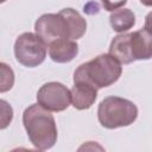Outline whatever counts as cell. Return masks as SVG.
Masks as SVG:
<instances>
[{
    "label": "cell",
    "instance_id": "9c48e42d",
    "mask_svg": "<svg viewBox=\"0 0 152 152\" xmlns=\"http://www.w3.org/2000/svg\"><path fill=\"white\" fill-rule=\"evenodd\" d=\"M78 53V45L72 39H58L50 44L49 56L56 63H69Z\"/></svg>",
    "mask_w": 152,
    "mask_h": 152
},
{
    "label": "cell",
    "instance_id": "5b68a950",
    "mask_svg": "<svg viewBox=\"0 0 152 152\" xmlns=\"http://www.w3.org/2000/svg\"><path fill=\"white\" fill-rule=\"evenodd\" d=\"M37 102L50 112H63L71 103V90L59 82L45 83L37 91Z\"/></svg>",
    "mask_w": 152,
    "mask_h": 152
},
{
    "label": "cell",
    "instance_id": "7c38bea8",
    "mask_svg": "<svg viewBox=\"0 0 152 152\" xmlns=\"http://www.w3.org/2000/svg\"><path fill=\"white\" fill-rule=\"evenodd\" d=\"M1 66V86H0V91L5 93L7 90H10L13 86L14 82V74L13 70L5 63L0 64Z\"/></svg>",
    "mask_w": 152,
    "mask_h": 152
},
{
    "label": "cell",
    "instance_id": "9a60e30c",
    "mask_svg": "<svg viewBox=\"0 0 152 152\" xmlns=\"http://www.w3.org/2000/svg\"><path fill=\"white\" fill-rule=\"evenodd\" d=\"M145 28L152 32V12L147 13V15L145 17Z\"/></svg>",
    "mask_w": 152,
    "mask_h": 152
},
{
    "label": "cell",
    "instance_id": "3957f363",
    "mask_svg": "<svg viewBox=\"0 0 152 152\" xmlns=\"http://www.w3.org/2000/svg\"><path fill=\"white\" fill-rule=\"evenodd\" d=\"M138 118V108L132 101L119 97H104L97 108V119L102 127L115 129L132 125Z\"/></svg>",
    "mask_w": 152,
    "mask_h": 152
},
{
    "label": "cell",
    "instance_id": "277c9868",
    "mask_svg": "<svg viewBox=\"0 0 152 152\" xmlns=\"http://www.w3.org/2000/svg\"><path fill=\"white\" fill-rule=\"evenodd\" d=\"M46 51V43L37 33L24 32L17 37L14 43L15 59L27 68L40 65L45 61Z\"/></svg>",
    "mask_w": 152,
    "mask_h": 152
},
{
    "label": "cell",
    "instance_id": "52a82bcc",
    "mask_svg": "<svg viewBox=\"0 0 152 152\" xmlns=\"http://www.w3.org/2000/svg\"><path fill=\"white\" fill-rule=\"evenodd\" d=\"M127 51L131 62L152 58V32L144 27L127 33Z\"/></svg>",
    "mask_w": 152,
    "mask_h": 152
},
{
    "label": "cell",
    "instance_id": "8fae6325",
    "mask_svg": "<svg viewBox=\"0 0 152 152\" xmlns=\"http://www.w3.org/2000/svg\"><path fill=\"white\" fill-rule=\"evenodd\" d=\"M112 28L118 33H124L135 25V15L129 8H119L109 15Z\"/></svg>",
    "mask_w": 152,
    "mask_h": 152
},
{
    "label": "cell",
    "instance_id": "2e32d148",
    "mask_svg": "<svg viewBox=\"0 0 152 152\" xmlns=\"http://www.w3.org/2000/svg\"><path fill=\"white\" fill-rule=\"evenodd\" d=\"M140 2H141L144 6H148V7H152V0H140Z\"/></svg>",
    "mask_w": 152,
    "mask_h": 152
},
{
    "label": "cell",
    "instance_id": "4fadbf2b",
    "mask_svg": "<svg viewBox=\"0 0 152 152\" xmlns=\"http://www.w3.org/2000/svg\"><path fill=\"white\" fill-rule=\"evenodd\" d=\"M0 103H1V112H2V115H1V129H4L12 121L13 110H12V107L8 106V103L5 100H1Z\"/></svg>",
    "mask_w": 152,
    "mask_h": 152
},
{
    "label": "cell",
    "instance_id": "8992f818",
    "mask_svg": "<svg viewBox=\"0 0 152 152\" xmlns=\"http://www.w3.org/2000/svg\"><path fill=\"white\" fill-rule=\"evenodd\" d=\"M34 31L46 44L63 38L70 39L68 24L61 13H45L40 15L34 23Z\"/></svg>",
    "mask_w": 152,
    "mask_h": 152
},
{
    "label": "cell",
    "instance_id": "ba28073f",
    "mask_svg": "<svg viewBox=\"0 0 152 152\" xmlns=\"http://www.w3.org/2000/svg\"><path fill=\"white\" fill-rule=\"evenodd\" d=\"M97 97V88L87 82H74L71 89V103L75 109L84 110L90 108Z\"/></svg>",
    "mask_w": 152,
    "mask_h": 152
},
{
    "label": "cell",
    "instance_id": "7a4b0ae2",
    "mask_svg": "<svg viewBox=\"0 0 152 152\" xmlns=\"http://www.w3.org/2000/svg\"><path fill=\"white\" fill-rule=\"evenodd\" d=\"M121 74V63L109 53H101L75 70L74 82H87L101 89L115 83Z\"/></svg>",
    "mask_w": 152,
    "mask_h": 152
},
{
    "label": "cell",
    "instance_id": "5bb4252c",
    "mask_svg": "<svg viewBox=\"0 0 152 152\" xmlns=\"http://www.w3.org/2000/svg\"><path fill=\"white\" fill-rule=\"evenodd\" d=\"M101 2L106 11L114 12V11L121 8L124 5H126L127 0H101Z\"/></svg>",
    "mask_w": 152,
    "mask_h": 152
},
{
    "label": "cell",
    "instance_id": "30bf717a",
    "mask_svg": "<svg viewBox=\"0 0 152 152\" xmlns=\"http://www.w3.org/2000/svg\"><path fill=\"white\" fill-rule=\"evenodd\" d=\"M69 27V38L72 40L80 39L87 31V21L86 19L74 8H63L59 12Z\"/></svg>",
    "mask_w": 152,
    "mask_h": 152
},
{
    "label": "cell",
    "instance_id": "6da1fadb",
    "mask_svg": "<svg viewBox=\"0 0 152 152\" xmlns=\"http://www.w3.org/2000/svg\"><path fill=\"white\" fill-rule=\"evenodd\" d=\"M23 124L31 144L40 151L53 147L57 141V126L50 110L39 103H33L25 108Z\"/></svg>",
    "mask_w": 152,
    "mask_h": 152
}]
</instances>
